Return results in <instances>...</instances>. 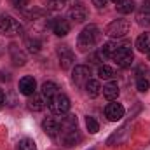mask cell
Here are the masks:
<instances>
[{
  "label": "cell",
  "mask_w": 150,
  "mask_h": 150,
  "mask_svg": "<svg viewBox=\"0 0 150 150\" xmlns=\"http://www.w3.org/2000/svg\"><path fill=\"white\" fill-rule=\"evenodd\" d=\"M18 150H37V145L33 140L30 138H23L19 143H18Z\"/></svg>",
  "instance_id": "cell-24"
},
{
  "label": "cell",
  "mask_w": 150,
  "mask_h": 150,
  "mask_svg": "<svg viewBox=\"0 0 150 150\" xmlns=\"http://www.w3.org/2000/svg\"><path fill=\"white\" fill-rule=\"evenodd\" d=\"M136 89H138L140 93H147V91H149V80H147L145 77H138V80H136Z\"/></svg>",
  "instance_id": "cell-26"
},
{
  "label": "cell",
  "mask_w": 150,
  "mask_h": 150,
  "mask_svg": "<svg viewBox=\"0 0 150 150\" xmlns=\"http://www.w3.org/2000/svg\"><path fill=\"white\" fill-rule=\"evenodd\" d=\"M42 129H44L49 136L56 138V136H59V133H61V122H59L58 119H47V120L42 122Z\"/></svg>",
  "instance_id": "cell-11"
},
{
  "label": "cell",
  "mask_w": 150,
  "mask_h": 150,
  "mask_svg": "<svg viewBox=\"0 0 150 150\" xmlns=\"http://www.w3.org/2000/svg\"><path fill=\"white\" fill-rule=\"evenodd\" d=\"M117 9L120 14H131L134 11V2L133 0H122L120 4H117Z\"/></svg>",
  "instance_id": "cell-21"
},
{
  "label": "cell",
  "mask_w": 150,
  "mask_h": 150,
  "mask_svg": "<svg viewBox=\"0 0 150 150\" xmlns=\"http://www.w3.org/2000/svg\"><path fill=\"white\" fill-rule=\"evenodd\" d=\"M0 33H4V35H21L23 33V26L12 16L2 14L0 16Z\"/></svg>",
  "instance_id": "cell-2"
},
{
  "label": "cell",
  "mask_w": 150,
  "mask_h": 150,
  "mask_svg": "<svg viewBox=\"0 0 150 150\" xmlns=\"http://www.w3.org/2000/svg\"><path fill=\"white\" fill-rule=\"evenodd\" d=\"M112 59L115 61L117 67H120V68H127V67H131L134 56H133V51H131L129 45H120V47L115 51V54L112 56Z\"/></svg>",
  "instance_id": "cell-3"
},
{
  "label": "cell",
  "mask_w": 150,
  "mask_h": 150,
  "mask_svg": "<svg viewBox=\"0 0 150 150\" xmlns=\"http://www.w3.org/2000/svg\"><path fill=\"white\" fill-rule=\"evenodd\" d=\"M4 101H5V94H4V91L0 89V107L4 105Z\"/></svg>",
  "instance_id": "cell-30"
},
{
  "label": "cell",
  "mask_w": 150,
  "mask_h": 150,
  "mask_svg": "<svg viewBox=\"0 0 150 150\" xmlns=\"http://www.w3.org/2000/svg\"><path fill=\"white\" fill-rule=\"evenodd\" d=\"M11 2H12V5L18 7V9H25V7L30 4V0H11Z\"/></svg>",
  "instance_id": "cell-28"
},
{
  "label": "cell",
  "mask_w": 150,
  "mask_h": 150,
  "mask_svg": "<svg viewBox=\"0 0 150 150\" xmlns=\"http://www.w3.org/2000/svg\"><path fill=\"white\" fill-rule=\"evenodd\" d=\"M72 80H74L75 86H86V84L91 80V68L86 67V65L75 67L74 74H72Z\"/></svg>",
  "instance_id": "cell-6"
},
{
  "label": "cell",
  "mask_w": 150,
  "mask_h": 150,
  "mask_svg": "<svg viewBox=\"0 0 150 150\" xmlns=\"http://www.w3.org/2000/svg\"><path fill=\"white\" fill-rule=\"evenodd\" d=\"M105 115H107L108 120L117 122V120H120L124 117V107L120 103H108L107 108H105Z\"/></svg>",
  "instance_id": "cell-9"
},
{
  "label": "cell",
  "mask_w": 150,
  "mask_h": 150,
  "mask_svg": "<svg viewBox=\"0 0 150 150\" xmlns=\"http://www.w3.org/2000/svg\"><path fill=\"white\" fill-rule=\"evenodd\" d=\"M47 103H49L51 112L56 113V115H65V113L70 110V100L65 94H61V93H58L56 96H52Z\"/></svg>",
  "instance_id": "cell-4"
},
{
  "label": "cell",
  "mask_w": 150,
  "mask_h": 150,
  "mask_svg": "<svg viewBox=\"0 0 150 150\" xmlns=\"http://www.w3.org/2000/svg\"><path fill=\"white\" fill-rule=\"evenodd\" d=\"M86 127H87V131H89L91 134H94V133L100 131V124H98V120H96L94 117H87V119H86Z\"/></svg>",
  "instance_id": "cell-25"
},
{
  "label": "cell",
  "mask_w": 150,
  "mask_h": 150,
  "mask_svg": "<svg viewBox=\"0 0 150 150\" xmlns=\"http://www.w3.org/2000/svg\"><path fill=\"white\" fill-rule=\"evenodd\" d=\"M35 91H37V82L33 77H23L19 80V93L21 94L32 96V94H35Z\"/></svg>",
  "instance_id": "cell-10"
},
{
  "label": "cell",
  "mask_w": 150,
  "mask_h": 150,
  "mask_svg": "<svg viewBox=\"0 0 150 150\" xmlns=\"http://www.w3.org/2000/svg\"><path fill=\"white\" fill-rule=\"evenodd\" d=\"M136 19H138V23L142 26H150V11L149 9H143L142 12H138Z\"/></svg>",
  "instance_id": "cell-22"
},
{
  "label": "cell",
  "mask_w": 150,
  "mask_h": 150,
  "mask_svg": "<svg viewBox=\"0 0 150 150\" xmlns=\"http://www.w3.org/2000/svg\"><path fill=\"white\" fill-rule=\"evenodd\" d=\"M40 91H42V96L49 101L52 96H56V94H58V86H56L54 82H44Z\"/></svg>",
  "instance_id": "cell-16"
},
{
  "label": "cell",
  "mask_w": 150,
  "mask_h": 150,
  "mask_svg": "<svg viewBox=\"0 0 150 150\" xmlns=\"http://www.w3.org/2000/svg\"><path fill=\"white\" fill-rule=\"evenodd\" d=\"M59 140H61V143H65V145L72 147V145H77V143L80 142V133H79V129H77V127L61 129V133H59Z\"/></svg>",
  "instance_id": "cell-7"
},
{
  "label": "cell",
  "mask_w": 150,
  "mask_h": 150,
  "mask_svg": "<svg viewBox=\"0 0 150 150\" xmlns=\"http://www.w3.org/2000/svg\"><path fill=\"white\" fill-rule=\"evenodd\" d=\"M63 2H65L67 5H72V7H74V5H75V2H79V0H63Z\"/></svg>",
  "instance_id": "cell-31"
},
{
  "label": "cell",
  "mask_w": 150,
  "mask_h": 150,
  "mask_svg": "<svg viewBox=\"0 0 150 150\" xmlns=\"http://www.w3.org/2000/svg\"><path fill=\"white\" fill-rule=\"evenodd\" d=\"M84 87H86V93H87L91 98H96V96L101 93V86H100V82H98V80H94V79H91Z\"/></svg>",
  "instance_id": "cell-18"
},
{
  "label": "cell",
  "mask_w": 150,
  "mask_h": 150,
  "mask_svg": "<svg viewBox=\"0 0 150 150\" xmlns=\"http://www.w3.org/2000/svg\"><path fill=\"white\" fill-rule=\"evenodd\" d=\"M58 58H59V65H61V68H70L72 65H74V52L67 47V45H59L58 47Z\"/></svg>",
  "instance_id": "cell-8"
},
{
  "label": "cell",
  "mask_w": 150,
  "mask_h": 150,
  "mask_svg": "<svg viewBox=\"0 0 150 150\" xmlns=\"http://www.w3.org/2000/svg\"><path fill=\"white\" fill-rule=\"evenodd\" d=\"M25 45H26V49H28V52H32V54H37L38 51H40V47H42V42L35 37H30L25 40Z\"/></svg>",
  "instance_id": "cell-19"
},
{
  "label": "cell",
  "mask_w": 150,
  "mask_h": 150,
  "mask_svg": "<svg viewBox=\"0 0 150 150\" xmlns=\"http://www.w3.org/2000/svg\"><path fill=\"white\" fill-rule=\"evenodd\" d=\"M98 75H100V79H113V75H115V72H113V68H110V67H107V65H101L100 68H98Z\"/></svg>",
  "instance_id": "cell-23"
},
{
  "label": "cell",
  "mask_w": 150,
  "mask_h": 150,
  "mask_svg": "<svg viewBox=\"0 0 150 150\" xmlns=\"http://www.w3.org/2000/svg\"><path fill=\"white\" fill-rule=\"evenodd\" d=\"M136 49L140 52H149L150 51V32H145L136 38Z\"/></svg>",
  "instance_id": "cell-15"
},
{
  "label": "cell",
  "mask_w": 150,
  "mask_h": 150,
  "mask_svg": "<svg viewBox=\"0 0 150 150\" xmlns=\"http://www.w3.org/2000/svg\"><path fill=\"white\" fill-rule=\"evenodd\" d=\"M45 4H47V9H61L65 5L63 0H45Z\"/></svg>",
  "instance_id": "cell-27"
},
{
  "label": "cell",
  "mask_w": 150,
  "mask_h": 150,
  "mask_svg": "<svg viewBox=\"0 0 150 150\" xmlns=\"http://www.w3.org/2000/svg\"><path fill=\"white\" fill-rule=\"evenodd\" d=\"M68 16H70V19H74V21H77V23H82V21L87 18V9H86L84 5L77 4V5H74V7L70 9Z\"/></svg>",
  "instance_id": "cell-13"
},
{
  "label": "cell",
  "mask_w": 150,
  "mask_h": 150,
  "mask_svg": "<svg viewBox=\"0 0 150 150\" xmlns=\"http://www.w3.org/2000/svg\"><path fill=\"white\" fill-rule=\"evenodd\" d=\"M103 96L107 100H110V101L117 100V96H119V86H117V82L110 80L107 86H103Z\"/></svg>",
  "instance_id": "cell-14"
},
{
  "label": "cell",
  "mask_w": 150,
  "mask_h": 150,
  "mask_svg": "<svg viewBox=\"0 0 150 150\" xmlns=\"http://www.w3.org/2000/svg\"><path fill=\"white\" fill-rule=\"evenodd\" d=\"M93 4H94L98 9H103V7L107 5V0H93Z\"/></svg>",
  "instance_id": "cell-29"
},
{
  "label": "cell",
  "mask_w": 150,
  "mask_h": 150,
  "mask_svg": "<svg viewBox=\"0 0 150 150\" xmlns=\"http://www.w3.org/2000/svg\"><path fill=\"white\" fill-rule=\"evenodd\" d=\"M147 54H149V59H150V51H149V52H147Z\"/></svg>",
  "instance_id": "cell-34"
},
{
  "label": "cell",
  "mask_w": 150,
  "mask_h": 150,
  "mask_svg": "<svg viewBox=\"0 0 150 150\" xmlns=\"http://www.w3.org/2000/svg\"><path fill=\"white\" fill-rule=\"evenodd\" d=\"M119 47H120V45H119L117 42H107V44L103 45V49H101V52H100V54H101V56H105V58H112Z\"/></svg>",
  "instance_id": "cell-20"
},
{
  "label": "cell",
  "mask_w": 150,
  "mask_h": 150,
  "mask_svg": "<svg viewBox=\"0 0 150 150\" xmlns=\"http://www.w3.org/2000/svg\"><path fill=\"white\" fill-rule=\"evenodd\" d=\"M143 9H149V11H150V0H145V5H143Z\"/></svg>",
  "instance_id": "cell-32"
},
{
  "label": "cell",
  "mask_w": 150,
  "mask_h": 150,
  "mask_svg": "<svg viewBox=\"0 0 150 150\" xmlns=\"http://www.w3.org/2000/svg\"><path fill=\"white\" fill-rule=\"evenodd\" d=\"M45 107L44 103V96H38V94H32L30 100H28V108L33 110V112H40L42 108Z\"/></svg>",
  "instance_id": "cell-17"
},
{
  "label": "cell",
  "mask_w": 150,
  "mask_h": 150,
  "mask_svg": "<svg viewBox=\"0 0 150 150\" xmlns=\"http://www.w3.org/2000/svg\"><path fill=\"white\" fill-rule=\"evenodd\" d=\"M101 38V32L96 25H89L86 26L80 33H79V38H77V45L80 51H87V49H93Z\"/></svg>",
  "instance_id": "cell-1"
},
{
  "label": "cell",
  "mask_w": 150,
  "mask_h": 150,
  "mask_svg": "<svg viewBox=\"0 0 150 150\" xmlns=\"http://www.w3.org/2000/svg\"><path fill=\"white\" fill-rule=\"evenodd\" d=\"M52 32H54L58 37H65V35L70 33V23H68L67 19L58 18V19L52 21Z\"/></svg>",
  "instance_id": "cell-12"
},
{
  "label": "cell",
  "mask_w": 150,
  "mask_h": 150,
  "mask_svg": "<svg viewBox=\"0 0 150 150\" xmlns=\"http://www.w3.org/2000/svg\"><path fill=\"white\" fill-rule=\"evenodd\" d=\"M129 28H131V25H129V21L127 19H115L112 21L108 26H107V35L112 38H120L124 37L127 32H129Z\"/></svg>",
  "instance_id": "cell-5"
},
{
  "label": "cell",
  "mask_w": 150,
  "mask_h": 150,
  "mask_svg": "<svg viewBox=\"0 0 150 150\" xmlns=\"http://www.w3.org/2000/svg\"><path fill=\"white\" fill-rule=\"evenodd\" d=\"M110 2H113V4H120L122 0H110Z\"/></svg>",
  "instance_id": "cell-33"
}]
</instances>
